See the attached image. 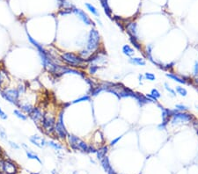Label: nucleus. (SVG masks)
I'll list each match as a JSON object with an SVG mask.
<instances>
[{
    "label": "nucleus",
    "instance_id": "46",
    "mask_svg": "<svg viewBox=\"0 0 198 174\" xmlns=\"http://www.w3.org/2000/svg\"><path fill=\"white\" fill-rule=\"evenodd\" d=\"M97 22L99 23V26H102V24H101V21H100V20H97Z\"/></svg>",
    "mask_w": 198,
    "mask_h": 174
},
{
    "label": "nucleus",
    "instance_id": "4",
    "mask_svg": "<svg viewBox=\"0 0 198 174\" xmlns=\"http://www.w3.org/2000/svg\"><path fill=\"white\" fill-rule=\"evenodd\" d=\"M100 40L101 39L99 31L95 28H92L88 34L87 43L86 49L93 54L97 49L100 48Z\"/></svg>",
    "mask_w": 198,
    "mask_h": 174
},
{
    "label": "nucleus",
    "instance_id": "49",
    "mask_svg": "<svg viewBox=\"0 0 198 174\" xmlns=\"http://www.w3.org/2000/svg\"><path fill=\"white\" fill-rule=\"evenodd\" d=\"M197 107V109H198V106H197V107Z\"/></svg>",
    "mask_w": 198,
    "mask_h": 174
},
{
    "label": "nucleus",
    "instance_id": "43",
    "mask_svg": "<svg viewBox=\"0 0 198 174\" xmlns=\"http://www.w3.org/2000/svg\"><path fill=\"white\" fill-rule=\"evenodd\" d=\"M3 164H4V161L0 159V173L3 172Z\"/></svg>",
    "mask_w": 198,
    "mask_h": 174
},
{
    "label": "nucleus",
    "instance_id": "1",
    "mask_svg": "<svg viewBox=\"0 0 198 174\" xmlns=\"http://www.w3.org/2000/svg\"><path fill=\"white\" fill-rule=\"evenodd\" d=\"M55 120L56 119L53 114L49 112H46L43 114L42 120L41 121V125L39 126L38 128L45 135L54 136L55 138H56L55 134Z\"/></svg>",
    "mask_w": 198,
    "mask_h": 174
},
{
    "label": "nucleus",
    "instance_id": "33",
    "mask_svg": "<svg viewBox=\"0 0 198 174\" xmlns=\"http://www.w3.org/2000/svg\"><path fill=\"white\" fill-rule=\"evenodd\" d=\"M7 141H8V144H9V146H10L11 149H13L14 150H19L20 149V146L18 143H16L15 141H11V140H7Z\"/></svg>",
    "mask_w": 198,
    "mask_h": 174
},
{
    "label": "nucleus",
    "instance_id": "18",
    "mask_svg": "<svg viewBox=\"0 0 198 174\" xmlns=\"http://www.w3.org/2000/svg\"><path fill=\"white\" fill-rule=\"evenodd\" d=\"M129 62L131 63V64H134V65H138V66H144L146 64V62L143 58H141V57H130Z\"/></svg>",
    "mask_w": 198,
    "mask_h": 174
},
{
    "label": "nucleus",
    "instance_id": "11",
    "mask_svg": "<svg viewBox=\"0 0 198 174\" xmlns=\"http://www.w3.org/2000/svg\"><path fill=\"white\" fill-rule=\"evenodd\" d=\"M29 141L36 147L42 149L47 145V140L42 137V136H39V135H33V136L29 137Z\"/></svg>",
    "mask_w": 198,
    "mask_h": 174
},
{
    "label": "nucleus",
    "instance_id": "17",
    "mask_svg": "<svg viewBox=\"0 0 198 174\" xmlns=\"http://www.w3.org/2000/svg\"><path fill=\"white\" fill-rule=\"evenodd\" d=\"M12 113L13 114L16 116L17 118L19 119V120H23V121H26V120H28V116L27 114H25L23 112H22L21 110H20L19 108H15L13 109V111H12Z\"/></svg>",
    "mask_w": 198,
    "mask_h": 174
},
{
    "label": "nucleus",
    "instance_id": "31",
    "mask_svg": "<svg viewBox=\"0 0 198 174\" xmlns=\"http://www.w3.org/2000/svg\"><path fill=\"white\" fill-rule=\"evenodd\" d=\"M176 93H178V94H180L182 97H186L187 94V90L182 86H176Z\"/></svg>",
    "mask_w": 198,
    "mask_h": 174
},
{
    "label": "nucleus",
    "instance_id": "16",
    "mask_svg": "<svg viewBox=\"0 0 198 174\" xmlns=\"http://www.w3.org/2000/svg\"><path fill=\"white\" fill-rule=\"evenodd\" d=\"M108 146H107V145H103V146L99 148L96 151L97 158L100 161L102 158L106 157V154L108 153Z\"/></svg>",
    "mask_w": 198,
    "mask_h": 174
},
{
    "label": "nucleus",
    "instance_id": "38",
    "mask_svg": "<svg viewBox=\"0 0 198 174\" xmlns=\"http://www.w3.org/2000/svg\"><path fill=\"white\" fill-rule=\"evenodd\" d=\"M0 119L3 120H6L8 119V115H7L6 112L2 109L1 107H0Z\"/></svg>",
    "mask_w": 198,
    "mask_h": 174
},
{
    "label": "nucleus",
    "instance_id": "23",
    "mask_svg": "<svg viewBox=\"0 0 198 174\" xmlns=\"http://www.w3.org/2000/svg\"><path fill=\"white\" fill-rule=\"evenodd\" d=\"M47 145L49 147L52 148L55 150H62L64 149L62 144H60L59 142H56L55 141H47Z\"/></svg>",
    "mask_w": 198,
    "mask_h": 174
},
{
    "label": "nucleus",
    "instance_id": "42",
    "mask_svg": "<svg viewBox=\"0 0 198 174\" xmlns=\"http://www.w3.org/2000/svg\"><path fill=\"white\" fill-rule=\"evenodd\" d=\"M194 73L195 75H198V62H196L195 63V67H194Z\"/></svg>",
    "mask_w": 198,
    "mask_h": 174
},
{
    "label": "nucleus",
    "instance_id": "21",
    "mask_svg": "<svg viewBox=\"0 0 198 174\" xmlns=\"http://www.w3.org/2000/svg\"><path fill=\"white\" fill-rule=\"evenodd\" d=\"M166 76H167V77H169V78H171V79H173L174 81L179 83V84H187L186 81L184 80V78H183V77L178 76L177 75H175V74H174V73H166Z\"/></svg>",
    "mask_w": 198,
    "mask_h": 174
},
{
    "label": "nucleus",
    "instance_id": "9",
    "mask_svg": "<svg viewBox=\"0 0 198 174\" xmlns=\"http://www.w3.org/2000/svg\"><path fill=\"white\" fill-rule=\"evenodd\" d=\"M72 12H74L75 14H77V17H79V19L82 20L86 25H87V26H91V25H94V22L93 20L88 17V15L84 11H82L81 9H79V8H77V7H75V6H72Z\"/></svg>",
    "mask_w": 198,
    "mask_h": 174
},
{
    "label": "nucleus",
    "instance_id": "37",
    "mask_svg": "<svg viewBox=\"0 0 198 174\" xmlns=\"http://www.w3.org/2000/svg\"><path fill=\"white\" fill-rule=\"evenodd\" d=\"M144 78L146 80H149V81H154L155 80V75L152 74V73H144Z\"/></svg>",
    "mask_w": 198,
    "mask_h": 174
},
{
    "label": "nucleus",
    "instance_id": "6",
    "mask_svg": "<svg viewBox=\"0 0 198 174\" xmlns=\"http://www.w3.org/2000/svg\"><path fill=\"white\" fill-rule=\"evenodd\" d=\"M196 118L192 114H188L186 112H177L171 117L170 122L172 125H177L179 123H192Z\"/></svg>",
    "mask_w": 198,
    "mask_h": 174
},
{
    "label": "nucleus",
    "instance_id": "24",
    "mask_svg": "<svg viewBox=\"0 0 198 174\" xmlns=\"http://www.w3.org/2000/svg\"><path fill=\"white\" fill-rule=\"evenodd\" d=\"M130 41L131 42V44L138 49V51H143V47L141 43L139 42V40L136 38H133V37H130Z\"/></svg>",
    "mask_w": 198,
    "mask_h": 174
},
{
    "label": "nucleus",
    "instance_id": "36",
    "mask_svg": "<svg viewBox=\"0 0 198 174\" xmlns=\"http://www.w3.org/2000/svg\"><path fill=\"white\" fill-rule=\"evenodd\" d=\"M164 86H165V89L168 92V93H170L172 94V96H174V97H175L176 96V92L174 90H173L170 86H169V85L167 84V83H165L164 84Z\"/></svg>",
    "mask_w": 198,
    "mask_h": 174
},
{
    "label": "nucleus",
    "instance_id": "28",
    "mask_svg": "<svg viewBox=\"0 0 198 174\" xmlns=\"http://www.w3.org/2000/svg\"><path fill=\"white\" fill-rule=\"evenodd\" d=\"M99 69V65H97V64L91 63L88 65V71H89V74H91V75H94Z\"/></svg>",
    "mask_w": 198,
    "mask_h": 174
},
{
    "label": "nucleus",
    "instance_id": "40",
    "mask_svg": "<svg viewBox=\"0 0 198 174\" xmlns=\"http://www.w3.org/2000/svg\"><path fill=\"white\" fill-rule=\"evenodd\" d=\"M121 137H122L121 136H118V137H116V138H115L114 140H112V141H111V142H110V144H109L110 146H114V145H116V143H117L118 141L121 140Z\"/></svg>",
    "mask_w": 198,
    "mask_h": 174
},
{
    "label": "nucleus",
    "instance_id": "29",
    "mask_svg": "<svg viewBox=\"0 0 198 174\" xmlns=\"http://www.w3.org/2000/svg\"><path fill=\"white\" fill-rule=\"evenodd\" d=\"M90 99H91V96L90 95H85V96H82L80 98L74 99L72 102V104L80 103V102H84V101H89Z\"/></svg>",
    "mask_w": 198,
    "mask_h": 174
},
{
    "label": "nucleus",
    "instance_id": "10",
    "mask_svg": "<svg viewBox=\"0 0 198 174\" xmlns=\"http://www.w3.org/2000/svg\"><path fill=\"white\" fill-rule=\"evenodd\" d=\"M18 167L16 163L11 162V160H5L3 164V172L2 174H16Z\"/></svg>",
    "mask_w": 198,
    "mask_h": 174
},
{
    "label": "nucleus",
    "instance_id": "12",
    "mask_svg": "<svg viewBox=\"0 0 198 174\" xmlns=\"http://www.w3.org/2000/svg\"><path fill=\"white\" fill-rule=\"evenodd\" d=\"M67 140L70 147L72 148L73 150H78V143L81 141V139L78 136H75L73 134H68Z\"/></svg>",
    "mask_w": 198,
    "mask_h": 174
},
{
    "label": "nucleus",
    "instance_id": "48",
    "mask_svg": "<svg viewBox=\"0 0 198 174\" xmlns=\"http://www.w3.org/2000/svg\"><path fill=\"white\" fill-rule=\"evenodd\" d=\"M1 90H2V87L0 86V91H1Z\"/></svg>",
    "mask_w": 198,
    "mask_h": 174
},
{
    "label": "nucleus",
    "instance_id": "26",
    "mask_svg": "<svg viewBox=\"0 0 198 174\" xmlns=\"http://www.w3.org/2000/svg\"><path fill=\"white\" fill-rule=\"evenodd\" d=\"M88 149H89V145L86 141H84L83 140L79 141V143H78V150H80L83 153H88Z\"/></svg>",
    "mask_w": 198,
    "mask_h": 174
},
{
    "label": "nucleus",
    "instance_id": "22",
    "mask_svg": "<svg viewBox=\"0 0 198 174\" xmlns=\"http://www.w3.org/2000/svg\"><path fill=\"white\" fill-rule=\"evenodd\" d=\"M122 53L129 57H131L135 54V51L130 45H124L122 47Z\"/></svg>",
    "mask_w": 198,
    "mask_h": 174
},
{
    "label": "nucleus",
    "instance_id": "14",
    "mask_svg": "<svg viewBox=\"0 0 198 174\" xmlns=\"http://www.w3.org/2000/svg\"><path fill=\"white\" fill-rule=\"evenodd\" d=\"M33 107H34L30 103H28V102H21V101L20 102V105L18 106V108L20 109V110H21L22 112L25 114H27L28 116L31 114V112L33 111Z\"/></svg>",
    "mask_w": 198,
    "mask_h": 174
},
{
    "label": "nucleus",
    "instance_id": "8",
    "mask_svg": "<svg viewBox=\"0 0 198 174\" xmlns=\"http://www.w3.org/2000/svg\"><path fill=\"white\" fill-rule=\"evenodd\" d=\"M124 30H126L127 33L129 34L130 37L138 39V24L136 22L130 21L127 22L124 26Z\"/></svg>",
    "mask_w": 198,
    "mask_h": 174
},
{
    "label": "nucleus",
    "instance_id": "30",
    "mask_svg": "<svg viewBox=\"0 0 198 174\" xmlns=\"http://www.w3.org/2000/svg\"><path fill=\"white\" fill-rule=\"evenodd\" d=\"M91 54H92V53H91L90 51H88L86 49H83L80 52H78V55H79L82 59H84V60H86Z\"/></svg>",
    "mask_w": 198,
    "mask_h": 174
},
{
    "label": "nucleus",
    "instance_id": "45",
    "mask_svg": "<svg viewBox=\"0 0 198 174\" xmlns=\"http://www.w3.org/2000/svg\"><path fill=\"white\" fill-rule=\"evenodd\" d=\"M143 75H139V76H138V80L141 82L142 81V79H143Z\"/></svg>",
    "mask_w": 198,
    "mask_h": 174
},
{
    "label": "nucleus",
    "instance_id": "5",
    "mask_svg": "<svg viewBox=\"0 0 198 174\" xmlns=\"http://www.w3.org/2000/svg\"><path fill=\"white\" fill-rule=\"evenodd\" d=\"M64 110H62L58 114V117L55 120V134L57 139L66 140L68 136V131L66 129L65 125L64 123Z\"/></svg>",
    "mask_w": 198,
    "mask_h": 174
},
{
    "label": "nucleus",
    "instance_id": "13",
    "mask_svg": "<svg viewBox=\"0 0 198 174\" xmlns=\"http://www.w3.org/2000/svg\"><path fill=\"white\" fill-rule=\"evenodd\" d=\"M21 147L25 150V152H26V155H27L28 158H29V159H33V160H36V161H38L40 163H42V160H41V158H39L38 155L34 152V151H33L32 150H30L29 147H28L25 142H22Z\"/></svg>",
    "mask_w": 198,
    "mask_h": 174
},
{
    "label": "nucleus",
    "instance_id": "3",
    "mask_svg": "<svg viewBox=\"0 0 198 174\" xmlns=\"http://www.w3.org/2000/svg\"><path fill=\"white\" fill-rule=\"evenodd\" d=\"M0 95L8 103L11 104L18 107L20 102V94L16 88H7L4 87L0 91Z\"/></svg>",
    "mask_w": 198,
    "mask_h": 174
},
{
    "label": "nucleus",
    "instance_id": "39",
    "mask_svg": "<svg viewBox=\"0 0 198 174\" xmlns=\"http://www.w3.org/2000/svg\"><path fill=\"white\" fill-rule=\"evenodd\" d=\"M151 94H152V96H154L156 98H160V97H161V94H160V93L157 89H152V92H151Z\"/></svg>",
    "mask_w": 198,
    "mask_h": 174
},
{
    "label": "nucleus",
    "instance_id": "27",
    "mask_svg": "<svg viewBox=\"0 0 198 174\" xmlns=\"http://www.w3.org/2000/svg\"><path fill=\"white\" fill-rule=\"evenodd\" d=\"M86 7L87 8V10L90 12H92V14H94V16H96V17H99V11L94 7L92 4H89V3H86Z\"/></svg>",
    "mask_w": 198,
    "mask_h": 174
},
{
    "label": "nucleus",
    "instance_id": "32",
    "mask_svg": "<svg viewBox=\"0 0 198 174\" xmlns=\"http://www.w3.org/2000/svg\"><path fill=\"white\" fill-rule=\"evenodd\" d=\"M16 89L18 90L19 93L20 94V96L23 95L24 93H26V91H27V87H26V85H25L24 84H21V83L16 87Z\"/></svg>",
    "mask_w": 198,
    "mask_h": 174
},
{
    "label": "nucleus",
    "instance_id": "19",
    "mask_svg": "<svg viewBox=\"0 0 198 174\" xmlns=\"http://www.w3.org/2000/svg\"><path fill=\"white\" fill-rule=\"evenodd\" d=\"M99 1H100V4H101V6L103 7V9H104L105 13L109 17L110 19H113V17H112V11H111L109 6H108V0H99Z\"/></svg>",
    "mask_w": 198,
    "mask_h": 174
},
{
    "label": "nucleus",
    "instance_id": "34",
    "mask_svg": "<svg viewBox=\"0 0 198 174\" xmlns=\"http://www.w3.org/2000/svg\"><path fill=\"white\" fill-rule=\"evenodd\" d=\"M0 139L4 140V141H7L8 140V136H7V133L6 132V130L0 127Z\"/></svg>",
    "mask_w": 198,
    "mask_h": 174
},
{
    "label": "nucleus",
    "instance_id": "35",
    "mask_svg": "<svg viewBox=\"0 0 198 174\" xmlns=\"http://www.w3.org/2000/svg\"><path fill=\"white\" fill-rule=\"evenodd\" d=\"M175 108L179 111V112H187L188 110V107L182 105V104H177L175 105Z\"/></svg>",
    "mask_w": 198,
    "mask_h": 174
},
{
    "label": "nucleus",
    "instance_id": "47",
    "mask_svg": "<svg viewBox=\"0 0 198 174\" xmlns=\"http://www.w3.org/2000/svg\"><path fill=\"white\" fill-rule=\"evenodd\" d=\"M52 174H55V171H53V172H52ZM56 174H58V173H56Z\"/></svg>",
    "mask_w": 198,
    "mask_h": 174
},
{
    "label": "nucleus",
    "instance_id": "2",
    "mask_svg": "<svg viewBox=\"0 0 198 174\" xmlns=\"http://www.w3.org/2000/svg\"><path fill=\"white\" fill-rule=\"evenodd\" d=\"M61 61L65 63L66 65L75 67V68H86L87 63H86V60L82 59L78 54H74L72 52H64L61 54Z\"/></svg>",
    "mask_w": 198,
    "mask_h": 174
},
{
    "label": "nucleus",
    "instance_id": "20",
    "mask_svg": "<svg viewBox=\"0 0 198 174\" xmlns=\"http://www.w3.org/2000/svg\"><path fill=\"white\" fill-rule=\"evenodd\" d=\"M100 163H101V166L103 167V169H104V171L106 172H108L109 171V169L112 168V166H111V164H110L109 159H108V158L107 156L100 160Z\"/></svg>",
    "mask_w": 198,
    "mask_h": 174
},
{
    "label": "nucleus",
    "instance_id": "25",
    "mask_svg": "<svg viewBox=\"0 0 198 174\" xmlns=\"http://www.w3.org/2000/svg\"><path fill=\"white\" fill-rule=\"evenodd\" d=\"M7 79V73L3 69H0V86L4 88V85Z\"/></svg>",
    "mask_w": 198,
    "mask_h": 174
},
{
    "label": "nucleus",
    "instance_id": "44",
    "mask_svg": "<svg viewBox=\"0 0 198 174\" xmlns=\"http://www.w3.org/2000/svg\"><path fill=\"white\" fill-rule=\"evenodd\" d=\"M107 173H108V174H116V172H115V171L113 170V168L109 169V171H108V172Z\"/></svg>",
    "mask_w": 198,
    "mask_h": 174
},
{
    "label": "nucleus",
    "instance_id": "41",
    "mask_svg": "<svg viewBox=\"0 0 198 174\" xmlns=\"http://www.w3.org/2000/svg\"><path fill=\"white\" fill-rule=\"evenodd\" d=\"M96 151H97V150L95 149L94 145L90 144L89 145V149H88V153H96Z\"/></svg>",
    "mask_w": 198,
    "mask_h": 174
},
{
    "label": "nucleus",
    "instance_id": "15",
    "mask_svg": "<svg viewBox=\"0 0 198 174\" xmlns=\"http://www.w3.org/2000/svg\"><path fill=\"white\" fill-rule=\"evenodd\" d=\"M134 98L137 99V101L139 104V106H141V107H143V105L149 103V102H152V100L149 98H147L145 95H143V94L138 93H136V96H135Z\"/></svg>",
    "mask_w": 198,
    "mask_h": 174
},
{
    "label": "nucleus",
    "instance_id": "7",
    "mask_svg": "<svg viewBox=\"0 0 198 174\" xmlns=\"http://www.w3.org/2000/svg\"><path fill=\"white\" fill-rule=\"evenodd\" d=\"M43 112L42 108H40L38 107H34L33 109V111L31 112V114L28 115V117L33 120V122L35 125L39 127L41 125V121L42 120L43 117Z\"/></svg>",
    "mask_w": 198,
    "mask_h": 174
}]
</instances>
